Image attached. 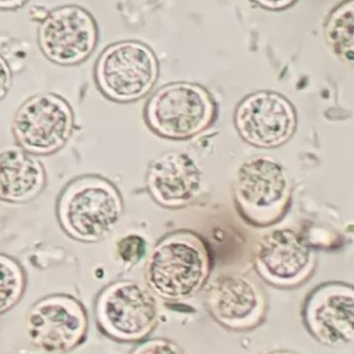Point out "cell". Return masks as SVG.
<instances>
[{
  "label": "cell",
  "instance_id": "5b68a950",
  "mask_svg": "<svg viewBox=\"0 0 354 354\" xmlns=\"http://www.w3.org/2000/svg\"><path fill=\"white\" fill-rule=\"evenodd\" d=\"M74 115L62 97L44 93L27 100L17 111L12 133L30 155H50L64 147L72 134Z\"/></svg>",
  "mask_w": 354,
  "mask_h": 354
},
{
  "label": "cell",
  "instance_id": "7402d4cb",
  "mask_svg": "<svg viewBox=\"0 0 354 354\" xmlns=\"http://www.w3.org/2000/svg\"><path fill=\"white\" fill-rule=\"evenodd\" d=\"M26 0H0V8H15L22 6Z\"/></svg>",
  "mask_w": 354,
  "mask_h": 354
},
{
  "label": "cell",
  "instance_id": "e0dca14e",
  "mask_svg": "<svg viewBox=\"0 0 354 354\" xmlns=\"http://www.w3.org/2000/svg\"><path fill=\"white\" fill-rule=\"evenodd\" d=\"M24 286V274L19 264L8 256L0 255V313L19 301Z\"/></svg>",
  "mask_w": 354,
  "mask_h": 354
},
{
  "label": "cell",
  "instance_id": "d6986e66",
  "mask_svg": "<svg viewBox=\"0 0 354 354\" xmlns=\"http://www.w3.org/2000/svg\"><path fill=\"white\" fill-rule=\"evenodd\" d=\"M131 354H184L180 345L166 338L151 339L139 344Z\"/></svg>",
  "mask_w": 354,
  "mask_h": 354
},
{
  "label": "cell",
  "instance_id": "3957f363",
  "mask_svg": "<svg viewBox=\"0 0 354 354\" xmlns=\"http://www.w3.org/2000/svg\"><path fill=\"white\" fill-rule=\"evenodd\" d=\"M211 97L201 87L188 83L166 85L148 102L145 120L160 136L186 139L205 130L213 120Z\"/></svg>",
  "mask_w": 354,
  "mask_h": 354
},
{
  "label": "cell",
  "instance_id": "5bb4252c",
  "mask_svg": "<svg viewBox=\"0 0 354 354\" xmlns=\"http://www.w3.org/2000/svg\"><path fill=\"white\" fill-rule=\"evenodd\" d=\"M148 187L156 201L162 205H184L201 189L202 174L195 160L186 153H164L150 166Z\"/></svg>",
  "mask_w": 354,
  "mask_h": 354
},
{
  "label": "cell",
  "instance_id": "52a82bcc",
  "mask_svg": "<svg viewBox=\"0 0 354 354\" xmlns=\"http://www.w3.org/2000/svg\"><path fill=\"white\" fill-rule=\"evenodd\" d=\"M301 314L306 330L322 345L341 347L353 342V285L342 282L318 285L303 299Z\"/></svg>",
  "mask_w": 354,
  "mask_h": 354
},
{
  "label": "cell",
  "instance_id": "7c38bea8",
  "mask_svg": "<svg viewBox=\"0 0 354 354\" xmlns=\"http://www.w3.org/2000/svg\"><path fill=\"white\" fill-rule=\"evenodd\" d=\"M256 266L272 286L294 288L306 282L314 270V254L305 239L291 229L266 234L258 245Z\"/></svg>",
  "mask_w": 354,
  "mask_h": 354
},
{
  "label": "cell",
  "instance_id": "277c9868",
  "mask_svg": "<svg viewBox=\"0 0 354 354\" xmlns=\"http://www.w3.org/2000/svg\"><path fill=\"white\" fill-rule=\"evenodd\" d=\"M157 62L149 48L135 41L110 46L96 66V82L105 97L120 103L145 97L157 79Z\"/></svg>",
  "mask_w": 354,
  "mask_h": 354
},
{
  "label": "cell",
  "instance_id": "30bf717a",
  "mask_svg": "<svg viewBox=\"0 0 354 354\" xmlns=\"http://www.w3.org/2000/svg\"><path fill=\"white\" fill-rule=\"evenodd\" d=\"M297 112L290 102L276 93H254L235 112V126L243 140L263 149L280 147L294 134Z\"/></svg>",
  "mask_w": 354,
  "mask_h": 354
},
{
  "label": "cell",
  "instance_id": "9a60e30c",
  "mask_svg": "<svg viewBox=\"0 0 354 354\" xmlns=\"http://www.w3.org/2000/svg\"><path fill=\"white\" fill-rule=\"evenodd\" d=\"M43 166L23 149L0 153V199L22 203L37 197L45 187Z\"/></svg>",
  "mask_w": 354,
  "mask_h": 354
},
{
  "label": "cell",
  "instance_id": "4fadbf2b",
  "mask_svg": "<svg viewBox=\"0 0 354 354\" xmlns=\"http://www.w3.org/2000/svg\"><path fill=\"white\" fill-rule=\"evenodd\" d=\"M27 328L31 340L42 348L67 351L82 340L87 318L71 297H47L31 309Z\"/></svg>",
  "mask_w": 354,
  "mask_h": 354
},
{
  "label": "cell",
  "instance_id": "ac0fdd59",
  "mask_svg": "<svg viewBox=\"0 0 354 354\" xmlns=\"http://www.w3.org/2000/svg\"><path fill=\"white\" fill-rule=\"evenodd\" d=\"M145 241L143 237L130 234L121 239L118 243V252L123 261L135 263L143 257L145 253Z\"/></svg>",
  "mask_w": 354,
  "mask_h": 354
},
{
  "label": "cell",
  "instance_id": "7a4b0ae2",
  "mask_svg": "<svg viewBox=\"0 0 354 354\" xmlns=\"http://www.w3.org/2000/svg\"><path fill=\"white\" fill-rule=\"evenodd\" d=\"M123 203L116 187L101 177H81L60 196L58 218L64 230L81 241H97L120 221Z\"/></svg>",
  "mask_w": 354,
  "mask_h": 354
},
{
  "label": "cell",
  "instance_id": "8992f818",
  "mask_svg": "<svg viewBox=\"0 0 354 354\" xmlns=\"http://www.w3.org/2000/svg\"><path fill=\"white\" fill-rule=\"evenodd\" d=\"M205 308L212 319L232 332H249L264 324L269 311L267 295L253 279L224 274L208 287Z\"/></svg>",
  "mask_w": 354,
  "mask_h": 354
},
{
  "label": "cell",
  "instance_id": "ba28073f",
  "mask_svg": "<svg viewBox=\"0 0 354 354\" xmlns=\"http://www.w3.org/2000/svg\"><path fill=\"white\" fill-rule=\"evenodd\" d=\"M99 314L105 330L127 342L143 340L158 324L155 297L149 288L132 281L108 287L100 297Z\"/></svg>",
  "mask_w": 354,
  "mask_h": 354
},
{
  "label": "cell",
  "instance_id": "2e32d148",
  "mask_svg": "<svg viewBox=\"0 0 354 354\" xmlns=\"http://www.w3.org/2000/svg\"><path fill=\"white\" fill-rule=\"evenodd\" d=\"M328 43L338 55L353 60V2L339 8L328 21L326 28Z\"/></svg>",
  "mask_w": 354,
  "mask_h": 354
},
{
  "label": "cell",
  "instance_id": "9c48e42d",
  "mask_svg": "<svg viewBox=\"0 0 354 354\" xmlns=\"http://www.w3.org/2000/svg\"><path fill=\"white\" fill-rule=\"evenodd\" d=\"M235 195L241 209L254 220L270 221L284 210L290 196V179L276 160L257 157L237 172Z\"/></svg>",
  "mask_w": 354,
  "mask_h": 354
},
{
  "label": "cell",
  "instance_id": "603a6c76",
  "mask_svg": "<svg viewBox=\"0 0 354 354\" xmlns=\"http://www.w3.org/2000/svg\"><path fill=\"white\" fill-rule=\"evenodd\" d=\"M264 354H299L295 353V351H286V349H281V351H269V353H266Z\"/></svg>",
  "mask_w": 354,
  "mask_h": 354
},
{
  "label": "cell",
  "instance_id": "44dd1931",
  "mask_svg": "<svg viewBox=\"0 0 354 354\" xmlns=\"http://www.w3.org/2000/svg\"><path fill=\"white\" fill-rule=\"evenodd\" d=\"M256 1L259 2L260 4L266 6V8H284L294 0H256Z\"/></svg>",
  "mask_w": 354,
  "mask_h": 354
},
{
  "label": "cell",
  "instance_id": "6da1fadb",
  "mask_svg": "<svg viewBox=\"0 0 354 354\" xmlns=\"http://www.w3.org/2000/svg\"><path fill=\"white\" fill-rule=\"evenodd\" d=\"M210 268L209 252L200 237L174 233L154 248L145 266V281L160 299L183 301L203 288Z\"/></svg>",
  "mask_w": 354,
  "mask_h": 354
},
{
  "label": "cell",
  "instance_id": "8fae6325",
  "mask_svg": "<svg viewBox=\"0 0 354 354\" xmlns=\"http://www.w3.org/2000/svg\"><path fill=\"white\" fill-rule=\"evenodd\" d=\"M97 26L80 6H62L46 17L39 29L44 55L62 66H72L91 55L97 44Z\"/></svg>",
  "mask_w": 354,
  "mask_h": 354
},
{
  "label": "cell",
  "instance_id": "ffe728a7",
  "mask_svg": "<svg viewBox=\"0 0 354 354\" xmlns=\"http://www.w3.org/2000/svg\"><path fill=\"white\" fill-rule=\"evenodd\" d=\"M12 74L6 60L0 56V100L6 95L10 86Z\"/></svg>",
  "mask_w": 354,
  "mask_h": 354
}]
</instances>
